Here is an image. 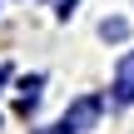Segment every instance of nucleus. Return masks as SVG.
Instances as JSON below:
<instances>
[{"label": "nucleus", "instance_id": "obj_1", "mask_svg": "<svg viewBox=\"0 0 134 134\" xmlns=\"http://www.w3.org/2000/svg\"><path fill=\"white\" fill-rule=\"evenodd\" d=\"M114 94H119V104H129V99H134V55L119 60V90H114Z\"/></svg>", "mask_w": 134, "mask_h": 134}]
</instances>
